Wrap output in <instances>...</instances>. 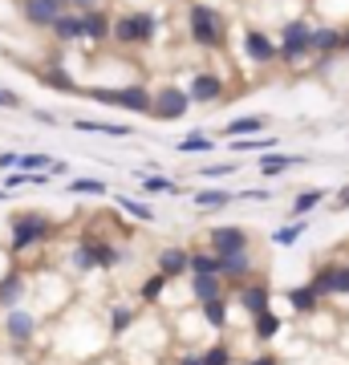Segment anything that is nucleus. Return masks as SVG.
<instances>
[{"label":"nucleus","instance_id":"1","mask_svg":"<svg viewBox=\"0 0 349 365\" xmlns=\"http://www.w3.org/2000/svg\"><path fill=\"white\" fill-rule=\"evenodd\" d=\"M45 240H53V223L41 211H16L9 220V252L13 256H25V252L41 248Z\"/></svg>","mask_w":349,"mask_h":365},{"label":"nucleus","instance_id":"2","mask_svg":"<svg viewBox=\"0 0 349 365\" xmlns=\"http://www.w3.org/2000/svg\"><path fill=\"white\" fill-rule=\"evenodd\" d=\"M98 106H122L130 114H151L155 110V93L146 90L143 81H134V86H118V90H106V86H93L86 90Z\"/></svg>","mask_w":349,"mask_h":365},{"label":"nucleus","instance_id":"3","mask_svg":"<svg viewBox=\"0 0 349 365\" xmlns=\"http://www.w3.org/2000/svg\"><path fill=\"white\" fill-rule=\"evenodd\" d=\"M187 29H191V41L199 49H220L223 45L220 13H216L211 4H191V9H187Z\"/></svg>","mask_w":349,"mask_h":365},{"label":"nucleus","instance_id":"4","mask_svg":"<svg viewBox=\"0 0 349 365\" xmlns=\"http://www.w3.org/2000/svg\"><path fill=\"white\" fill-rule=\"evenodd\" d=\"M41 333V317L33 313V309H13V313H4V337H9V345L13 349H29L33 341H37Z\"/></svg>","mask_w":349,"mask_h":365},{"label":"nucleus","instance_id":"5","mask_svg":"<svg viewBox=\"0 0 349 365\" xmlns=\"http://www.w3.org/2000/svg\"><path fill=\"white\" fill-rule=\"evenodd\" d=\"M207 248L216 252V256H236V252L252 248V235H248V227H240V223L211 227V232H207Z\"/></svg>","mask_w":349,"mask_h":365},{"label":"nucleus","instance_id":"6","mask_svg":"<svg viewBox=\"0 0 349 365\" xmlns=\"http://www.w3.org/2000/svg\"><path fill=\"white\" fill-rule=\"evenodd\" d=\"M187 110H191V93L179 90V86H163L155 93L151 118H158V122H179V118H187Z\"/></svg>","mask_w":349,"mask_h":365},{"label":"nucleus","instance_id":"7","mask_svg":"<svg viewBox=\"0 0 349 365\" xmlns=\"http://www.w3.org/2000/svg\"><path fill=\"white\" fill-rule=\"evenodd\" d=\"M25 297H29V272L16 268V264H9V268L0 272V309L13 313V309L25 304Z\"/></svg>","mask_w":349,"mask_h":365},{"label":"nucleus","instance_id":"8","mask_svg":"<svg viewBox=\"0 0 349 365\" xmlns=\"http://www.w3.org/2000/svg\"><path fill=\"white\" fill-rule=\"evenodd\" d=\"M21 13H25L29 25L53 29L57 21H61V13H69V0H25V4H21Z\"/></svg>","mask_w":349,"mask_h":365},{"label":"nucleus","instance_id":"9","mask_svg":"<svg viewBox=\"0 0 349 365\" xmlns=\"http://www.w3.org/2000/svg\"><path fill=\"white\" fill-rule=\"evenodd\" d=\"M236 304H240L248 317L268 313V309H272V288L264 284V280H248V284L236 288Z\"/></svg>","mask_w":349,"mask_h":365},{"label":"nucleus","instance_id":"10","mask_svg":"<svg viewBox=\"0 0 349 365\" xmlns=\"http://www.w3.org/2000/svg\"><path fill=\"white\" fill-rule=\"evenodd\" d=\"M256 272V256H252V248L248 252H236V256H220V276L228 280V284H248V276Z\"/></svg>","mask_w":349,"mask_h":365},{"label":"nucleus","instance_id":"11","mask_svg":"<svg viewBox=\"0 0 349 365\" xmlns=\"http://www.w3.org/2000/svg\"><path fill=\"white\" fill-rule=\"evenodd\" d=\"M155 272H163L167 280H179V276H191V252L179 248V244H171V248L158 252L155 260Z\"/></svg>","mask_w":349,"mask_h":365},{"label":"nucleus","instance_id":"12","mask_svg":"<svg viewBox=\"0 0 349 365\" xmlns=\"http://www.w3.org/2000/svg\"><path fill=\"white\" fill-rule=\"evenodd\" d=\"M244 53L256 66H272L280 61V45H272V37H264L260 29H244Z\"/></svg>","mask_w":349,"mask_h":365},{"label":"nucleus","instance_id":"13","mask_svg":"<svg viewBox=\"0 0 349 365\" xmlns=\"http://www.w3.org/2000/svg\"><path fill=\"white\" fill-rule=\"evenodd\" d=\"M187 93H191V102H220L223 98V78L211 73V69H203V73H195V78L187 81Z\"/></svg>","mask_w":349,"mask_h":365},{"label":"nucleus","instance_id":"14","mask_svg":"<svg viewBox=\"0 0 349 365\" xmlns=\"http://www.w3.org/2000/svg\"><path fill=\"white\" fill-rule=\"evenodd\" d=\"M285 300L293 304V313L300 317H313V313H321V297H317V288L313 284H300V288H288Z\"/></svg>","mask_w":349,"mask_h":365},{"label":"nucleus","instance_id":"15","mask_svg":"<svg viewBox=\"0 0 349 365\" xmlns=\"http://www.w3.org/2000/svg\"><path fill=\"white\" fill-rule=\"evenodd\" d=\"M325 199H329V191H325V187L297 191V195H293V207H288V220H309V211H313V207H321Z\"/></svg>","mask_w":349,"mask_h":365},{"label":"nucleus","instance_id":"16","mask_svg":"<svg viewBox=\"0 0 349 365\" xmlns=\"http://www.w3.org/2000/svg\"><path fill=\"white\" fill-rule=\"evenodd\" d=\"M223 284H228L223 276H199V272H195V276H191V297H195V304H207V300L228 297V292H223Z\"/></svg>","mask_w":349,"mask_h":365},{"label":"nucleus","instance_id":"17","mask_svg":"<svg viewBox=\"0 0 349 365\" xmlns=\"http://www.w3.org/2000/svg\"><path fill=\"white\" fill-rule=\"evenodd\" d=\"M74 130L106 134V138H130V134H134V126H126V122H93V118H74Z\"/></svg>","mask_w":349,"mask_h":365},{"label":"nucleus","instance_id":"18","mask_svg":"<svg viewBox=\"0 0 349 365\" xmlns=\"http://www.w3.org/2000/svg\"><path fill=\"white\" fill-rule=\"evenodd\" d=\"M195 211H220L228 203H236V191H223V187H203V191H195L191 195Z\"/></svg>","mask_w":349,"mask_h":365},{"label":"nucleus","instance_id":"19","mask_svg":"<svg viewBox=\"0 0 349 365\" xmlns=\"http://www.w3.org/2000/svg\"><path fill=\"white\" fill-rule=\"evenodd\" d=\"M195 309H199V317H203V325L216 329V333H223V329H228V321H232V313H228V297L207 300V304H195Z\"/></svg>","mask_w":349,"mask_h":365},{"label":"nucleus","instance_id":"20","mask_svg":"<svg viewBox=\"0 0 349 365\" xmlns=\"http://www.w3.org/2000/svg\"><path fill=\"white\" fill-rule=\"evenodd\" d=\"M114 41L118 45H146L143 41V25H138V13H122L114 21Z\"/></svg>","mask_w":349,"mask_h":365},{"label":"nucleus","instance_id":"21","mask_svg":"<svg viewBox=\"0 0 349 365\" xmlns=\"http://www.w3.org/2000/svg\"><path fill=\"white\" fill-rule=\"evenodd\" d=\"M280 329H285V321H280V317L272 313H260V317H252V337L260 341V345H272V341L280 337Z\"/></svg>","mask_w":349,"mask_h":365},{"label":"nucleus","instance_id":"22","mask_svg":"<svg viewBox=\"0 0 349 365\" xmlns=\"http://www.w3.org/2000/svg\"><path fill=\"white\" fill-rule=\"evenodd\" d=\"M86 244H90V252H93V260H98V272H110L118 260H122V252L110 244V240H98V235H81Z\"/></svg>","mask_w":349,"mask_h":365},{"label":"nucleus","instance_id":"23","mask_svg":"<svg viewBox=\"0 0 349 365\" xmlns=\"http://www.w3.org/2000/svg\"><path fill=\"white\" fill-rule=\"evenodd\" d=\"M276 138H272V134H252V138H236L232 143V155L240 158V155H272V150H276Z\"/></svg>","mask_w":349,"mask_h":365},{"label":"nucleus","instance_id":"24","mask_svg":"<svg viewBox=\"0 0 349 365\" xmlns=\"http://www.w3.org/2000/svg\"><path fill=\"white\" fill-rule=\"evenodd\" d=\"M53 37H57V41H81V37H86V21H81L78 9L61 13V21L53 25Z\"/></svg>","mask_w":349,"mask_h":365},{"label":"nucleus","instance_id":"25","mask_svg":"<svg viewBox=\"0 0 349 365\" xmlns=\"http://www.w3.org/2000/svg\"><path fill=\"white\" fill-rule=\"evenodd\" d=\"M300 163H305L300 155H276V150H272V155H260V175L272 179V175H285V170L300 167Z\"/></svg>","mask_w":349,"mask_h":365},{"label":"nucleus","instance_id":"26","mask_svg":"<svg viewBox=\"0 0 349 365\" xmlns=\"http://www.w3.org/2000/svg\"><path fill=\"white\" fill-rule=\"evenodd\" d=\"M81 21H86V41H106L110 33H114L106 9H90V13H81Z\"/></svg>","mask_w":349,"mask_h":365},{"label":"nucleus","instance_id":"27","mask_svg":"<svg viewBox=\"0 0 349 365\" xmlns=\"http://www.w3.org/2000/svg\"><path fill=\"white\" fill-rule=\"evenodd\" d=\"M341 45H345V33H341V29H317V33H313V53H321V57L341 53Z\"/></svg>","mask_w":349,"mask_h":365},{"label":"nucleus","instance_id":"28","mask_svg":"<svg viewBox=\"0 0 349 365\" xmlns=\"http://www.w3.org/2000/svg\"><path fill=\"white\" fill-rule=\"evenodd\" d=\"M264 118H256V114H244V118H232L228 126H223V134H232V138H252V134H264Z\"/></svg>","mask_w":349,"mask_h":365},{"label":"nucleus","instance_id":"29","mask_svg":"<svg viewBox=\"0 0 349 365\" xmlns=\"http://www.w3.org/2000/svg\"><path fill=\"white\" fill-rule=\"evenodd\" d=\"M134 309L130 304H110V313H106V329H110V337H122L130 325H134Z\"/></svg>","mask_w":349,"mask_h":365},{"label":"nucleus","instance_id":"30","mask_svg":"<svg viewBox=\"0 0 349 365\" xmlns=\"http://www.w3.org/2000/svg\"><path fill=\"white\" fill-rule=\"evenodd\" d=\"M134 179L143 182L146 195H183V187L175 179H163V175H134Z\"/></svg>","mask_w":349,"mask_h":365},{"label":"nucleus","instance_id":"31","mask_svg":"<svg viewBox=\"0 0 349 365\" xmlns=\"http://www.w3.org/2000/svg\"><path fill=\"white\" fill-rule=\"evenodd\" d=\"M305 232H309V220H288L285 227H276V232H272V244H276V248H293Z\"/></svg>","mask_w":349,"mask_h":365},{"label":"nucleus","instance_id":"32","mask_svg":"<svg viewBox=\"0 0 349 365\" xmlns=\"http://www.w3.org/2000/svg\"><path fill=\"white\" fill-rule=\"evenodd\" d=\"M167 284H171V280L163 272H151L143 284H138V300H143V304H158V297L167 292Z\"/></svg>","mask_w":349,"mask_h":365},{"label":"nucleus","instance_id":"33","mask_svg":"<svg viewBox=\"0 0 349 365\" xmlns=\"http://www.w3.org/2000/svg\"><path fill=\"white\" fill-rule=\"evenodd\" d=\"M313 57V41H280V61L285 66H300Z\"/></svg>","mask_w":349,"mask_h":365},{"label":"nucleus","instance_id":"34","mask_svg":"<svg viewBox=\"0 0 349 365\" xmlns=\"http://www.w3.org/2000/svg\"><path fill=\"white\" fill-rule=\"evenodd\" d=\"M211 134L207 130H195V134H187V138H183V143H175V150H179V155H211Z\"/></svg>","mask_w":349,"mask_h":365},{"label":"nucleus","instance_id":"35","mask_svg":"<svg viewBox=\"0 0 349 365\" xmlns=\"http://www.w3.org/2000/svg\"><path fill=\"white\" fill-rule=\"evenodd\" d=\"M69 268H74L78 276L98 272V260H93V252H90V244H86V240H78V248H74V256H69Z\"/></svg>","mask_w":349,"mask_h":365},{"label":"nucleus","instance_id":"36","mask_svg":"<svg viewBox=\"0 0 349 365\" xmlns=\"http://www.w3.org/2000/svg\"><path fill=\"white\" fill-rule=\"evenodd\" d=\"M309 284L317 288V297L321 300H333V264H317L309 276Z\"/></svg>","mask_w":349,"mask_h":365},{"label":"nucleus","instance_id":"37","mask_svg":"<svg viewBox=\"0 0 349 365\" xmlns=\"http://www.w3.org/2000/svg\"><path fill=\"white\" fill-rule=\"evenodd\" d=\"M37 81L41 86H49V90H61V93H86L78 81H69V73H61V69H45Z\"/></svg>","mask_w":349,"mask_h":365},{"label":"nucleus","instance_id":"38","mask_svg":"<svg viewBox=\"0 0 349 365\" xmlns=\"http://www.w3.org/2000/svg\"><path fill=\"white\" fill-rule=\"evenodd\" d=\"M220 276V256L207 248V252H191V276Z\"/></svg>","mask_w":349,"mask_h":365},{"label":"nucleus","instance_id":"39","mask_svg":"<svg viewBox=\"0 0 349 365\" xmlns=\"http://www.w3.org/2000/svg\"><path fill=\"white\" fill-rule=\"evenodd\" d=\"M203 365H236V353L228 341H211L203 349Z\"/></svg>","mask_w":349,"mask_h":365},{"label":"nucleus","instance_id":"40","mask_svg":"<svg viewBox=\"0 0 349 365\" xmlns=\"http://www.w3.org/2000/svg\"><path fill=\"white\" fill-rule=\"evenodd\" d=\"M313 33H317V29H313L305 16H293V21H285V29H280V41H313Z\"/></svg>","mask_w":349,"mask_h":365},{"label":"nucleus","instance_id":"41","mask_svg":"<svg viewBox=\"0 0 349 365\" xmlns=\"http://www.w3.org/2000/svg\"><path fill=\"white\" fill-rule=\"evenodd\" d=\"M65 191H69V195H110V187H106L102 179H69Z\"/></svg>","mask_w":349,"mask_h":365},{"label":"nucleus","instance_id":"42","mask_svg":"<svg viewBox=\"0 0 349 365\" xmlns=\"http://www.w3.org/2000/svg\"><path fill=\"white\" fill-rule=\"evenodd\" d=\"M114 199H118V207H126V215H134V220H143V223L155 220V207L143 203V199H130V195H114Z\"/></svg>","mask_w":349,"mask_h":365},{"label":"nucleus","instance_id":"43","mask_svg":"<svg viewBox=\"0 0 349 365\" xmlns=\"http://www.w3.org/2000/svg\"><path fill=\"white\" fill-rule=\"evenodd\" d=\"M333 297H349V264H333Z\"/></svg>","mask_w":349,"mask_h":365},{"label":"nucleus","instance_id":"44","mask_svg":"<svg viewBox=\"0 0 349 365\" xmlns=\"http://www.w3.org/2000/svg\"><path fill=\"white\" fill-rule=\"evenodd\" d=\"M33 182V170H13V175H4V191L13 195L16 187H29Z\"/></svg>","mask_w":349,"mask_h":365},{"label":"nucleus","instance_id":"45","mask_svg":"<svg viewBox=\"0 0 349 365\" xmlns=\"http://www.w3.org/2000/svg\"><path fill=\"white\" fill-rule=\"evenodd\" d=\"M232 170H236V163H207L199 175H203V179H223V175H232Z\"/></svg>","mask_w":349,"mask_h":365},{"label":"nucleus","instance_id":"46","mask_svg":"<svg viewBox=\"0 0 349 365\" xmlns=\"http://www.w3.org/2000/svg\"><path fill=\"white\" fill-rule=\"evenodd\" d=\"M240 199H252V203H268L272 191H264V187H252V191H240Z\"/></svg>","mask_w":349,"mask_h":365},{"label":"nucleus","instance_id":"47","mask_svg":"<svg viewBox=\"0 0 349 365\" xmlns=\"http://www.w3.org/2000/svg\"><path fill=\"white\" fill-rule=\"evenodd\" d=\"M16 106H21V98H16L13 90H4V86H0V110H16Z\"/></svg>","mask_w":349,"mask_h":365},{"label":"nucleus","instance_id":"48","mask_svg":"<svg viewBox=\"0 0 349 365\" xmlns=\"http://www.w3.org/2000/svg\"><path fill=\"white\" fill-rule=\"evenodd\" d=\"M16 163H21V155H16V150H0V170H9V167L16 170Z\"/></svg>","mask_w":349,"mask_h":365},{"label":"nucleus","instance_id":"49","mask_svg":"<svg viewBox=\"0 0 349 365\" xmlns=\"http://www.w3.org/2000/svg\"><path fill=\"white\" fill-rule=\"evenodd\" d=\"M248 365H280V357H276V353H260V357H252Z\"/></svg>","mask_w":349,"mask_h":365},{"label":"nucleus","instance_id":"50","mask_svg":"<svg viewBox=\"0 0 349 365\" xmlns=\"http://www.w3.org/2000/svg\"><path fill=\"white\" fill-rule=\"evenodd\" d=\"M33 118H37V122H45V126H53V122H57V114H49V110H33Z\"/></svg>","mask_w":349,"mask_h":365},{"label":"nucleus","instance_id":"51","mask_svg":"<svg viewBox=\"0 0 349 365\" xmlns=\"http://www.w3.org/2000/svg\"><path fill=\"white\" fill-rule=\"evenodd\" d=\"M49 175H69V163H61V158H53V167H49Z\"/></svg>","mask_w":349,"mask_h":365},{"label":"nucleus","instance_id":"52","mask_svg":"<svg viewBox=\"0 0 349 365\" xmlns=\"http://www.w3.org/2000/svg\"><path fill=\"white\" fill-rule=\"evenodd\" d=\"M333 211H349V191H341V195H337V203H333Z\"/></svg>","mask_w":349,"mask_h":365},{"label":"nucleus","instance_id":"53","mask_svg":"<svg viewBox=\"0 0 349 365\" xmlns=\"http://www.w3.org/2000/svg\"><path fill=\"white\" fill-rule=\"evenodd\" d=\"M341 53H349V33H345V45H341Z\"/></svg>","mask_w":349,"mask_h":365},{"label":"nucleus","instance_id":"54","mask_svg":"<svg viewBox=\"0 0 349 365\" xmlns=\"http://www.w3.org/2000/svg\"><path fill=\"white\" fill-rule=\"evenodd\" d=\"M4 195H9V191H4V187H0V199H4Z\"/></svg>","mask_w":349,"mask_h":365}]
</instances>
